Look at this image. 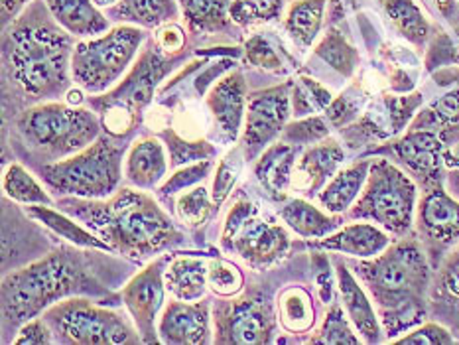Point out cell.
Here are the masks:
<instances>
[{"mask_svg":"<svg viewBox=\"0 0 459 345\" xmlns=\"http://www.w3.org/2000/svg\"><path fill=\"white\" fill-rule=\"evenodd\" d=\"M292 101L296 116H306L317 111H325L333 99L332 93H329L325 87L319 85L316 79L302 75L292 87Z\"/></svg>","mask_w":459,"mask_h":345,"instance_id":"74e56055","label":"cell"},{"mask_svg":"<svg viewBox=\"0 0 459 345\" xmlns=\"http://www.w3.org/2000/svg\"><path fill=\"white\" fill-rule=\"evenodd\" d=\"M213 168V162L212 160H199L195 164H189L186 168H182V170H178L169 180L162 185V190H160V194L162 195H174L176 192L184 190V187H189L194 185L197 182H202L205 176H209V172H212Z\"/></svg>","mask_w":459,"mask_h":345,"instance_id":"bcb514c9","label":"cell"},{"mask_svg":"<svg viewBox=\"0 0 459 345\" xmlns=\"http://www.w3.org/2000/svg\"><path fill=\"white\" fill-rule=\"evenodd\" d=\"M72 42L42 20H24L6 36V59L14 82L36 97L56 95L67 85Z\"/></svg>","mask_w":459,"mask_h":345,"instance_id":"277c9868","label":"cell"},{"mask_svg":"<svg viewBox=\"0 0 459 345\" xmlns=\"http://www.w3.org/2000/svg\"><path fill=\"white\" fill-rule=\"evenodd\" d=\"M253 213H256V207L251 203V202H247V200H238L235 205H233V210L229 211V215H227V221H225V229H223V245L231 239V237L237 233V229L238 227H241L248 217H251Z\"/></svg>","mask_w":459,"mask_h":345,"instance_id":"816d5d0a","label":"cell"},{"mask_svg":"<svg viewBox=\"0 0 459 345\" xmlns=\"http://www.w3.org/2000/svg\"><path fill=\"white\" fill-rule=\"evenodd\" d=\"M274 318L263 300H243L233 304L219 320L223 343H266L271 341Z\"/></svg>","mask_w":459,"mask_h":345,"instance_id":"4fadbf2b","label":"cell"},{"mask_svg":"<svg viewBox=\"0 0 459 345\" xmlns=\"http://www.w3.org/2000/svg\"><path fill=\"white\" fill-rule=\"evenodd\" d=\"M67 213L85 221L89 229L111 245L113 251L146 259L182 241L169 217L143 192L123 190L108 202L64 200Z\"/></svg>","mask_w":459,"mask_h":345,"instance_id":"7a4b0ae2","label":"cell"},{"mask_svg":"<svg viewBox=\"0 0 459 345\" xmlns=\"http://www.w3.org/2000/svg\"><path fill=\"white\" fill-rule=\"evenodd\" d=\"M44 320L65 343L121 345L141 341V335L134 333L123 315L99 308L87 300L56 304L46 312Z\"/></svg>","mask_w":459,"mask_h":345,"instance_id":"9c48e42d","label":"cell"},{"mask_svg":"<svg viewBox=\"0 0 459 345\" xmlns=\"http://www.w3.org/2000/svg\"><path fill=\"white\" fill-rule=\"evenodd\" d=\"M207 284L217 294L233 296L243 289V272L233 263L213 259L207 266Z\"/></svg>","mask_w":459,"mask_h":345,"instance_id":"60d3db41","label":"cell"},{"mask_svg":"<svg viewBox=\"0 0 459 345\" xmlns=\"http://www.w3.org/2000/svg\"><path fill=\"white\" fill-rule=\"evenodd\" d=\"M164 148L156 138H144L133 144L126 158V177L128 182L148 190L154 187L166 174Z\"/></svg>","mask_w":459,"mask_h":345,"instance_id":"484cf974","label":"cell"},{"mask_svg":"<svg viewBox=\"0 0 459 345\" xmlns=\"http://www.w3.org/2000/svg\"><path fill=\"white\" fill-rule=\"evenodd\" d=\"M241 168H243V156H241V151L235 148L233 152H229L223 158L221 164L217 168V176H215L213 192H212V202L215 205H221L227 200V195L231 194L237 177L241 174Z\"/></svg>","mask_w":459,"mask_h":345,"instance_id":"b9f144b4","label":"cell"},{"mask_svg":"<svg viewBox=\"0 0 459 345\" xmlns=\"http://www.w3.org/2000/svg\"><path fill=\"white\" fill-rule=\"evenodd\" d=\"M329 136V125L322 116H309L302 121L288 125L282 131L284 142H290L296 146L319 142Z\"/></svg>","mask_w":459,"mask_h":345,"instance_id":"7bdbcfd3","label":"cell"},{"mask_svg":"<svg viewBox=\"0 0 459 345\" xmlns=\"http://www.w3.org/2000/svg\"><path fill=\"white\" fill-rule=\"evenodd\" d=\"M325 0H296L286 18V30L302 47L312 46L324 24Z\"/></svg>","mask_w":459,"mask_h":345,"instance_id":"4dcf8cb0","label":"cell"},{"mask_svg":"<svg viewBox=\"0 0 459 345\" xmlns=\"http://www.w3.org/2000/svg\"><path fill=\"white\" fill-rule=\"evenodd\" d=\"M24 141L48 156H65L83 151L97 141L101 125L85 108L72 105H39L18 118Z\"/></svg>","mask_w":459,"mask_h":345,"instance_id":"52a82bcc","label":"cell"},{"mask_svg":"<svg viewBox=\"0 0 459 345\" xmlns=\"http://www.w3.org/2000/svg\"><path fill=\"white\" fill-rule=\"evenodd\" d=\"M418 227L432 241L444 245L459 241V202L444 187H432L418 205Z\"/></svg>","mask_w":459,"mask_h":345,"instance_id":"2e32d148","label":"cell"},{"mask_svg":"<svg viewBox=\"0 0 459 345\" xmlns=\"http://www.w3.org/2000/svg\"><path fill=\"white\" fill-rule=\"evenodd\" d=\"M368 170H371V160L355 162L339 170L319 192V205L333 215L351 210L363 192Z\"/></svg>","mask_w":459,"mask_h":345,"instance_id":"7402d4cb","label":"cell"},{"mask_svg":"<svg viewBox=\"0 0 459 345\" xmlns=\"http://www.w3.org/2000/svg\"><path fill=\"white\" fill-rule=\"evenodd\" d=\"M162 136H164L166 146L169 151V160H172L174 166L209 160V158L217 154V148L205 141L186 142L184 138L178 136L174 131H166V133H162Z\"/></svg>","mask_w":459,"mask_h":345,"instance_id":"ab89813d","label":"cell"},{"mask_svg":"<svg viewBox=\"0 0 459 345\" xmlns=\"http://www.w3.org/2000/svg\"><path fill=\"white\" fill-rule=\"evenodd\" d=\"M345 160L343 148L335 141L314 144L302 154L298 170L307 177V194L316 195L322 192L325 184L339 172V166Z\"/></svg>","mask_w":459,"mask_h":345,"instance_id":"d4e9b609","label":"cell"},{"mask_svg":"<svg viewBox=\"0 0 459 345\" xmlns=\"http://www.w3.org/2000/svg\"><path fill=\"white\" fill-rule=\"evenodd\" d=\"M316 54L345 77L351 75L359 64L357 49L351 44H347V39L337 30H332L322 39V44L316 47Z\"/></svg>","mask_w":459,"mask_h":345,"instance_id":"d590c367","label":"cell"},{"mask_svg":"<svg viewBox=\"0 0 459 345\" xmlns=\"http://www.w3.org/2000/svg\"><path fill=\"white\" fill-rule=\"evenodd\" d=\"M168 261L169 254L158 259L146 271L136 274L123 290V302L134 318L138 333H141V340L144 343L156 341L154 320L160 306L164 302V266Z\"/></svg>","mask_w":459,"mask_h":345,"instance_id":"7c38bea8","label":"cell"},{"mask_svg":"<svg viewBox=\"0 0 459 345\" xmlns=\"http://www.w3.org/2000/svg\"><path fill=\"white\" fill-rule=\"evenodd\" d=\"M93 3H95L99 8H113L115 3H118V0H93Z\"/></svg>","mask_w":459,"mask_h":345,"instance_id":"11a10c76","label":"cell"},{"mask_svg":"<svg viewBox=\"0 0 459 345\" xmlns=\"http://www.w3.org/2000/svg\"><path fill=\"white\" fill-rule=\"evenodd\" d=\"M160 338L164 343L199 345L209 341V306L172 302L160 320Z\"/></svg>","mask_w":459,"mask_h":345,"instance_id":"ac0fdd59","label":"cell"},{"mask_svg":"<svg viewBox=\"0 0 459 345\" xmlns=\"http://www.w3.org/2000/svg\"><path fill=\"white\" fill-rule=\"evenodd\" d=\"M223 246L227 251H235L255 269H264V266L282 259L290 249V239L281 225L263 221L256 211L238 227L237 233Z\"/></svg>","mask_w":459,"mask_h":345,"instance_id":"8fae6325","label":"cell"},{"mask_svg":"<svg viewBox=\"0 0 459 345\" xmlns=\"http://www.w3.org/2000/svg\"><path fill=\"white\" fill-rule=\"evenodd\" d=\"M357 105L349 99L347 95H342L333 99L332 103H329V107L325 108V115L329 118V123L335 125V126H343L347 125L349 121H353V118L357 116Z\"/></svg>","mask_w":459,"mask_h":345,"instance_id":"f907efd6","label":"cell"},{"mask_svg":"<svg viewBox=\"0 0 459 345\" xmlns=\"http://www.w3.org/2000/svg\"><path fill=\"white\" fill-rule=\"evenodd\" d=\"M394 343L401 345H452L455 343L450 330L440 323H420L408 332L404 338H396Z\"/></svg>","mask_w":459,"mask_h":345,"instance_id":"f6af8a7d","label":"cell"},{"mask_svg":"<svg viewBox=\"0 0 459 345\" xmlns=\"http://www.w3.org/2000/svg\"><path fill=\"white\" fill-rule=\"evenodd\" d=\"M187 24L195 32H221L229 26L227 0H179Z\"/></svg>","mask_w":459,"mask_h":345,"instance_id":"836d02e7","label":"cell"},{"mask_svg":"<svg viewBox=\"0 0 459 345\" xmlns=\"http://www.w3.org/2000/svg\"><path fill=\"white\" fill-rule=\"evenodd\" d=\"M247 57L248 62L268 69V72H282V62L281 57L276 56L274 49L268 46L263 36H255L247 42Z\"/></svg>","mask_w":459,"mask_h":345,"instance_id":"7dc6e473","label":"cell"},{"mask_svg":"<svg viewBox=\"0 0 459 345\" xmlns=\"http://www.w3.org/2000/svg\"><path fill=\"white\" fill-rule=\"evenodd\" d=\"M166 72V59H162V56L154 52V49H148L141 57V62L134 65L133 73L126 77V82L118 87L111 97L105 99L107 107H118L134 116L138 108H143L151 101L154 87L158 85L160 79L164 77Z\"/></svg>","mask_w":459,"mask_h":345,"instance_id":"5bb4252c","label":"cell"},{"mask_svg":"<svg viewBox=\"0 0 459 345\" xmlns=\"http://www.w3.org/2000/svg\"><path fill=\"white\" fill-rule=\"evenodd\" d=\"M422 101L424 99L420 93L404 97H383L381 101L373 103V107L368 108L359 128L378 138L398 134L412 121L414 111L422 105Z\"/></svg>","mask_w":459,"mask_h":345,"instance_id":"44dd1931","label":"cell"},{"mask_svg":"<svg viewBox=\"0 0 459 345\" xmlns=\"http://www.w3.org/2000/svg\"><path fill=\"white\" fill-rule=\"evenodd\" d=\"M351 269L377 302L388 340L394 341L396 335L408 333L424 322L430 269L416 241L388 245L381 254L353 263Z\"/></svg>","mask_w":459,"mask_h":345,"instance_id":"6da1fadb","label":"cell"},{"mask_svg":"<svg viewBox=\"0 0 459 345\" xmlns=\"http://www.w3.org/2000/svg\"><path fill=\"white\" fill-rule=\"evenodd\" d=\"M209 211H212V202H209V195L204 185L182 195L178 202L179 220L187 225H202L207 220Z\"/></svg>","mask_w":459,"mask_h":345,"instance_id":"ee69618b","label":"cell"},{"mask_svg":"<svg viewBox=\"0 0 459 345\" xmlns=\"http://www.w3.org/2000/svg\"><path fill=\"white\" fill-rule=\"evenodd\" d=\"M156 44L160 47V52L178 54L186 44V32L178 24H164L158 30Z\"/></svg>","mask_w":459,"mask_h":345,"instance_id":"f5cc1de1","label":"cell"},{"mask_svg":"<svg viewBox=\"0 0 459 345\" xmlns=\"http://www.w3.org/2000/svg\"><path fill=\"white\" fill-rule=\"evenodd\" d=\"M87 276L82 256L62 251L6 276L3 282V310L6 323H24L69 294L99 290Z\"/></svg>","mask_w":459,"mask_h":345,"instance_id":"3957f363","label":"cell"},{"mask_svg":"<svg viewBox=\"0 0 459 345\" xmlns=\"http://www.w3.org/2000/svg\"><path fill=\"white\" fill-rule=\"evenodd\" d=\"M455 34H457V38H459V26L455 28Z\"/></svg>","mask_w":459,"mask_h":345,"instance_id":"9f6ffc18","label":"cell"},{"mask_svg":"<svg viewBox=\"0 0 459 345\" xmlns=\"http://www.w3.org/2000/svg\"><path fill=\"white\" fill-rule=\"evenodd\" d=\"M49 325L46 320H32L26 322L20 330L18 338L14 340L16 345H44L52 343V333H49Z\"/></svg>","mask_w":459,"mask_h":345,"instance_id":"681fc988","label":"cell"},{"mask_svg":"<svg viewBox=\"0 0 459 345\" xmlns=\"http://www.w3.org/2000/svg\"><path fill=\"white\" fill-rule=\"evenodd\" d=\"M207 266L205 261L194 259V256L172 261L164 272L168 290L174 292L179 300H199L205 294Z\"/></svg>","mask_w":459,"mask_h":345,"instance_id":"83f0119b","label":"cell"},{"mask_svg":"<svg viewBox=\"0 0 459 345\" xmlns=\"http://www.w3.org/2000/svg\"><path fill=\"white\" fill-rule=\"evenodd\" d=\"M4 192L8 197H13V200L26 205H36V203L48 205L52 202L44 192V187L18 164L10 166L4 174Z\"/></svg>","mask_w":459,"mask_h":345,"instance_id":"8d00e7d4","label":"cell"},{"mask_svg":"<svg viewBox=\"0 0 459 345\" xmlns=\"http://www.w3.org/2000/svg\"><path fill=\"white\" fill-rule=\"evenodd\" d=\"M296 152L298 146L290 142H278L273 144L258 160L255 174L256 180L273 195L274 200H282L286 185L290 184L292 168L296 164Z\"/></svg>","mask_w":459,"mask_h":345,"instance_id":"cb8c5ba5","label":"cell"},{"mask_svg":"<svg viewBox=\"0 0 459 345\" xmlns=\"http://www.w3.org/2000/svg\"><path fill=\"white\" fill-rule=\"evenodd\" d=\"M282 221L304 239H322L339 229L342 220L333 213H324L306 200H290L281 210Z\"/></svg>","mask_w":459,"mask_h":345,"instance_id":"4316f807","label":"cell"},{"mask_svg":"<svg viewBox=\"0 0 459 345\" xmlns=\"http://www.w3.org/2000/svg\"><path fill=\"white\" fill-rule=\"evenodd\" d=\"M314 343H329V345H357L361 343L363 340L357 338L351 323L347 322L342 304L333 302L332 308L325 314V320L322 330L317 332L316 338H312Z\"/></svg>","mask_w":459,"mask_h":345,"instance_id":"f35d334b","label":"cell"},{"mask_svg":"<svg viewBox=\"0 0 459 345\" xmlns=\"http://www.w3.org/2000/svg\"><path fill=\"white\" fill-rule=\"evenodd\" d=\"M30 217H34L36 221L46 225L48 229H52L56 235H62L65 241L79 245V246H89V249H101V251H113L111 245H107L101 237H95L93 233L85 231L83 227H79L72 220H67L65 215L57 213L49 207H44V203H36L26 207Z\"/></svg>","mask_w":459,"mask_h":345,"instance_id":"f1b7e54d","label":"cell"},{"mask_svg":"<svg viewBox=\"0 0 459 345\" xmlns=\"http://www.w3.org/2000/svg\"><path fill=\"white\" fill-rule=\"evenodd\" d=\"M28 0H3V8L6 16H14L20 8H22Z\"/></svg>","mask_w":459,"mask_h":345,"instance_id":"db71d44e","label":"cell"},{"mask_svg":"<svg viewBox=\"0 0 459 345\" xmlns=\"http://www.w3.org/2000/svg\"><path fill=\"white\" fill-rule=\"evenodd\" d=\"M117 20L141 24L146 28H158L178 16L174 0H123L118 6L111 8Z\"/></svg>","mask_w":459,"mask_h":345,"instance_id":"d6a6232c","label":"cell"},{"mask_svg":"<svg viewBox=\"0 0 459 345\" xmlns=\"http://www.w3.org/2000/svg\"><path fill=\"white\" fill-rule=\"evenodd\" d=\"M125 148L108 136H99L93 144L64 162L42 168L44 182L59 194L101 200L108 197L121 180V162Z\"/></svg>","mask_w":459,"mask_h":345,"instance_id":"8992f818","label":"cell"},{"mask_svg":"<svg viewBox=\"0 0 459 345\" xmlns=\"http://www.w3.org/2000/svg\"><path fill=\"white\" fill-rule=\"evenodd\" d=\"M307 245L314 246V249L343 253L355 256V259H373L391 245V239H388L383 227L371 223H351Z\"/></svg>","mask_w":459,"mask_h":345,"instance_id":"d6986e66","label":"cell"},{"mask_svg":"<svg viewBox=\"0 0 459 345\" xmlns=\"http://www.w3.org/2000/svg\"><path fill=\"white\" fill-rule=\"evenodd\" d=\"M426 182H436L444 164V138L432 131H411L388 148Z\"/></svg>","mask_w":459,"mask_h":345,"instance_id":"e0dca14e","label":"cell"},{"mask_svg":"<svg viewBox=\"0 0 459 345\" xmlns=\"http://www.w3.org/2000/svg\"><path fill=\"white\" fill-rule=\"evenodd\" d=\"M290 89L292 83L268 89L255 95L248 101L247 111V126L243 144L247 156L253 158L261 148L284 131V123L290 115Z\"/></svg>","mask_w":459,"mask_h":345,"instance_id":"30bf717a","label":"cell"},{"mask_svg":"<svg viewBox=\"0 0 459 345\" xmlns=\"http://www.w3.org/2000/svg\"><path fill=\"white\" fill-rule=\"evenodd\" d=\"M281 320L282 325L292 333H304L312 330L316 322V312L314 304L309 294L300 289V286H294V289H288L281 296Z\"/></svg>","mask_w":459,"mask_h":345,"instance_id":"e575fe53","label":"cell"},{"mask_svg":"<svg viewBox=\"0 0 459 345\" xmlns=\"http://www.w3.org/2000/svg\"><path fill=\"white\" fill-rule=\"evenodd\" d=\"M56 22L74 36H97L108 28V20L99 13L93 0H46Z\"/></svg>","mask_w":459,"mask_h":345,"instance_id":"603a6c76","label":"cell"},{"mask_svg":"<svg viewBox=\"0 0 459 345\" xmlns=\"http://www.w3.org/2000/svg\"><path fill=\"white\" fill-rule=\"evenodd\" d=\"M207 107L213 113L219 133L225 141H235L241 128L243 113H245V82L243 75L235 72L221 79L212 95L207 97Z\"/></svg>","mask_w":459,"mask_h":345,"instance_id":"ffe728a7","label":"cell"},{"mask_svg":"<svg viewBox=\"0 0 459 345\" xmlns=\"http://www.w3.org/2000/svg\"><path fill=\"white\" fill-rule=\"evenodd\" d=\"M437 294H442L446 300L454 302L459 308V251L446 261L440 280H437Z\"/></svg>","mask_w":459,"mask_h":345,"instance_id":"c3c4849f","label":"cell"},{"mask_svg":"<svg viewBox=\"0 0 459 345\" xmlns=\"http://www.w3.org/2000/svg\"><path fill=\"white\" fill-rule=\"evenodd\" d=\"M414 210L416 185L411 176L385 158H377L371 160L365 187L349 210V217L373 221L388 233L404 235L412 229Z\"/></svg>","mask_w":459,"mask_h":345,"instance_id":"5b68a950","label":"cell"},{"mask_svg":"<svg viewBox=\"0 0 459 345\" xmlns=\"http://www.w3.org/2000/svg\"><path fill=\"white\" fill-rule=\"evenodd\" d=\"M386 16L391 18L398 34L414 46H424L430 38V24L414 0H383Z\"/></svg>","mask_w":459,"mask_h":345,"instance_id":"1f68e13d","label":"cell"},{"mask_svg":"<svg viewBox=\"0 0 459 345\" xmlns=\"http://www.w3.org/2000/svg\"><path fill=\"white\" fill-rule=\"evenodd\" d=\"M411 128L412 131H432L442 138L455 134L459 131V87L424 108L414 118Z\"/></svg>","mask_w":459,"mask_h":345,"instance_id":"f546056e","label":"cell"},{"mask_svg":"<svg viewBox=\"0 0 459 345\" xmlns=\"http://www.w3.org/2000/svg\"><path fill=\"white\" fill-rule=\"evenodd\" d=\"M337 286L349 320L355 325L361 340L367 343H381L385 330L381 320H378V314L373 308L371 298L363 290L361 282L355 279V274L349 271V266L342 261L337 263Z\"/></svg>","mask_w":459,"mask_h":345,"instance_id":"9a60e30c","label":"cell"},{"mask_svg":"<svg viewBox=\"0 0 459 345\" xmlns=\"http://www.w3.org/2000/svg\"><path fill=\"white\" fill-rule=\"evenodd\" d=\"M143 39V30L136 26H117L103 36L79 42L72 56V72L77 85L97 93L117 83L138 54Z\"/></svg>","mask_w":459,"mask_h":345,"instance_id":"ba28073f","label":"cell"}]
</instances>
